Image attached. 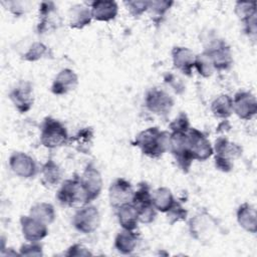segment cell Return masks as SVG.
<instances>
[{
  "instance_id": "cell-7",
  "label": "cell",
  "mask_w": 257,
  "mask_h": 257,
  "mask_svg": "<svg viewBox=\"0 0 257 257\" xmlns=\"http://www.w3.org/2000/svg\"><path fill=\"white\" fill-rule=\"evenodd\" d=\"M217 227L216 220L206 211L197 214L189 221L191 236L198 241H208Z\"/></svg>"
},
{
  "instance_id": "cell-25",
  "label": "cell",
  "mask_w": 257,
  "mask_h": 257,
  "mask_svg": "<svg viewBox=\"0 0 257 257\" xmlns=\"http://www.w3.org/2000/svg\"><path fill=\"white\" fill-rule=\"evenodd\" d=\"M68 18H69V26L71 28L82 29L86 25H89V23L91 22L92 16H91V11L87 7L77 4L72 6L69 9Z\"/></svg>"
},
{
  "instance_id": "cell-9",
  "label": "cell",
  "mask_w": 257,
  "mask_h": 257,
  "mask_svg": "<svg viewBox=\"0 0 257 257\" xmlns=\"http://www.w3.org/2000/svg\"><path fill=\"white\" fill-rule=\"evenodd\" d=\"M145 103L146 107L153 113L166 115L171 111L174 105V100L166 91L159 88H152L146 95Z\"/></svg>"
},
{
  "instance_id": "cell-5",
  "label": "cell",
  "mask_w": 257,
  "mask_h": 257,
  "mask_svg": "<svg viewBox=\"0 0 257 257\" xmlns=\"http://www.w3.org/2000/svg\"><path fill=\"white\" fill-rule=\"evenodd\" d=\"M132 204L138 211L139 221L141 223L150 224L155 220L157 210L153 205L152 193L147 183L139 184V189L134 193Z\"/></svg>"
},
{
  "instance_id": "cell-40",
  "label": "cell",
  "mask_w": 257,
  "mask_h": 257,
  "mask_svg": "<svg viewBox=\"0 0 257 257\" xmlns=\"http://www.w3.org/2000/svg\"><path fill=\"white\" fill-rule=\"evenodd\" d=\"M215 166L218 170L228 173L233 169V162L231 160L216 156L215 157Z\"/></svg>"
},
{
  "instance_id": "cell-16",
  "label": "cell",
  "mask_w": 257,
  "mask_h": 257,
  "mask_svg": "<svg viewBox=\"0 0 257 257\" xmlns=\"http://www.w3.org/2000/svg\"><path fill=\"white\" fill-rule=\"evenodd\" d=\"M9 98L19 112L28 111L33 104L31 84L27 81H21L10 91Z\"/></svg>"
},
{
  "instance_id": "cell-37",
  "label": "cell",
  "mask_w": 257,
  "mask_h": 257,
  "mask_svg": "<svg viewBox=\"0 0 257 257\" xmlns=\"http://www.w3.org/2000/svg\"><path fill=\"white\" fill-rule=\"evenodd\" d=\"M130 13L134 16H140L149 9V1H128L124 2Z\"/></svg>"
},
{
  "instance_id": "cell-17",
  "label": "cell",
  "mask_w": 257,
  "mask_h": 257,
  "mask_svg": "<svg viewBox=\"0 0 257 257\" xmlns=\"http://www.w3.org/2000/svg\"><path fill=\"white\" fill-rule=\"evenodd\" d=\"M60 24V18L52 2H42L39 9V23L37 26L38 33H45L56 29Z\"/></svg>"
},
{
  "instance_id": "cell-36",
  "label": "cell",
  "mask_w": 257,
  "mask_h": 257,
  "mask_svg": "<svg viewBox=\"0 0 257 257\" xmlns=\"http://www.w3.org/2000/svg\"><path fill=\"white\" fill-rule=\"evenodd\" d=\"M19 254L21 256H42V246L38 242H29L28 244H23L19 249Z\"/></svg>"
},
{
  "instance_id": "cell-31",
  "label": "cell",
  "mask_w": 257,
  "mask_h": 257,
  "mask_svg": "<svg viewBox=\"0 0 257 257\" xmlns=\"http://www.w3.org/2000/svg\"><path fill=\"white\" fill-rule=\"evenodd\" d=\"M194 67H196L199 74H201L204 77L211 76L215 70L213 61H212L210 55L208 54V52H206V51H204L203 53H201L199 55H196Z\"/></svg>"
},
{
  "instance_id": "cell-38",
  "label": "cell",
  "mask_w": 257,
  "mask_h": 257,
  "mask_svg": "<svg viewBox=\"0 0 257 257\" xmlns=\"http://www.w3.org/2000/svg\"><path fill=\"white\" fill-rule=\"evenodd\" d=\"M172 4H173V2H167V1H153V2H149V9H150L153 13H155V14L161 16V15H163V14L170 8V6H171Z\"/></svg>"
},
{
  "instance_id": "cell-18",
  "label": "cell",
  "mask_w": 257,
  "mask_h": 257,
  "mask_svg": "<svg viewBox=\"0 0 257 257\" xmlns=\"http://www.w3.org/2000/svg\"><path fill=\"white\" fill-rule=\"evenodd\" d=\"M77 83L78 77L76 73L69 68H64L60 70L54 78L51 85V91L56 95H63L74 89Z\"/></svg>"
},
{
  "instance_id": "cell-15",
  "label": "cell",
  "mask_w": 257,
  "mask_h": 257,
  "mask_svg": "<svg viewBox=\"0 0 257 257\" xmlns=\"http://www.w3.org/2000/svg\"><path fill=\"white\" fill-rule=\"evenodd\" d=\"M20 226L23 237L28 242H38L44 239L47 234V225L33 217L21 216Z\"/></svg>"
},
{
  "instance_id": "cell-19",
  "label": "cell",
  "mask_w": 257,
  "mask_h": 257,
  "mask_svg": "<svg viewBox=\"0 0 257 257\" xmlns=\"http://www.w3.org/2000/svg\"><path fill=\"white\" fill-rule=\"evenodd\" d=\"M172 58L175 68H177L186 75L192 74V69L195 65L196 55L191 49L180 46L174 47L172 50Z\"/></svg>"
},
{
  "instance_id": "cell-26",
  "label": "cell",
  "mask_w": 257,
  "mask_h": 257,
  "mask_svg": "<svg viewBox=\"0 0 257 257\" xmlns=\"http://www.w3.org/2000/svg\"><path fill=\"white\" fill-rule=\"evenodd\" d=\"M216 156L233 161L242 155V148L234 143L229 142L226 138H218L214 147Z\"/></svg>"
},
{
  "instance_id": "cell-21",
  "label": "cell",
  "mask_w": 257,
  "mask_h": 257,
  "mask_svg": "<svg viewBox=\"0 0 257 257\" xmlns=\"http://www.w3.org/2000/svg\"><path fill=\"white\" fill-rule=\"evenodd\" d=\"M237 221L239 225L250 233H256V209L253 205L243 203L237 210Z\"/></svg>"
},
{
  "instance_id": "cell-12",
  "label": "cell",
  "mask_w": 257,
  "mask_h": 257,
  "mask_svg": "<svg viewBox=\"0 0 257 257\" xmlns=\"http://www.w3.org/2000/svg\"><path fill=\"white\" fill-rule=\"evenodd\" d=\"M9 167L20 178L29 179L37 174V167L34 160L22 152H15L10 156Z\"/></svg>"
},
{
  "instance_id": "cell-32",
  "label": "cell",
  "mask_w": 257,
  "mask_h": 257,
  "mask_svg": "<svg viewBox=\"0 0 257 257\" xmlns=\"http://www.w3.org/2000/svg\"><path fill=\"white\" fill-rule=\"evenodd\" d=\"M255 2H237L235 6V13L241 21L248 23L252 20H255Z\"/></svg>"
},
{
  "instance_id": "cell-3",
  "label": "cell",
  "mask_w": 257,
  "mask_h": 257,
  "mask_svg": "<svg viewBox=\"0 0 257 257\" xmlns=\"http://www.w3.org/2000/svg\"><path fill=\"white\" fill-rule=\"evenodd\" d=\"M56 199L62 206L73 207L88 204L85 192L80 184L79 177L65 180L56 194Z\"/></svg>"
},
{
  "instance_id": "cell-14",
  "label": "cell",
  "mask_w": 257,
  "mask_h": 257,
  "mask_svg": "<svg viewBox=\"0 0 257 257\" xmlns=\"http://www.w3.org/2000/svg\"><path fill=\"white\" fill-rule=\"evenodd\" d=\"M233 100V112L242 119H250L257 112V101L255 96L248 91H239Z\"/></svg>"
},
{
  "instance_id": "cell-24",
  "label": "cell",
  "mask_w": 257,
  "mask_h": 257,
  "mask_svg": "<svg viewBox=\"0 0 257 257\" xmlns=\"http://www.w3.org/2000/svg\"><path fill=\"white\" fill-rule=\"evenodd\" d=\"M138 244V235L135 231L122 229L114 238L115 249L124 255L132 254Z\"/></svg>"
},
{
  "instance_id": "cell-4",
  "label": "cell",
  "mask_w": 257,
  "mask_h": 257,
  "mask_svg": "<svg viewBox=\"0 0 257 257\" xmlns=\"http://www.w3.org/2000/svg\"><path fill=\"white\" fill-rule=\"evenodd\" d=\"M169 150L173 154L179 168L184 173H188L194 160L189 148L188 132H172L170 135Z\"/></svg>"
},
{
  "instance_id": "cell-8",
  "label": "cell",
  "mask_w": 257,
  "mask_h": 257,
  "mask_svg": "<svg viewBox=\"0 0 257 257\" xmlns=\"http://www.w3.org/2000/svg\"><path fill=\"white\" fill-rule=\"evenodd\" d=\"M80 184L85 192L87 203L96 199L102 189V178L93 164H88L79 177Z\"/></svg>"
},
{
  "instance_id": "cell-2",
  "label": "cell",
  "mask_w": 257,
  "mask_h": 257,
  "mask_svg": "<svg viewBox=\"0 0 257 257\" xmlns=\"http://www.w3.org/2000/svg\"><path fill=\"white\" fill-rule=\"evenodd\" d=\"M40 141L45 148L55 149L67 144L69 137L60 121L48 116L42 122Z\"/></svg>"
},
{
  "instance_id": "cell-11",
  "label": "cell",
  "mask_w": 257,
  "mask_h": 257,
  "mask_svg": "<svg viewBox=\"0 0 257 257\" xmlns=\"http://www.w3.org/2000/svg\"><path fill=\"white\" fill-rule=\"evenodd\" d=\"M134 193L133 186L128 181L122 178L115 179L108 189L109 203L113 208L117 209L124 204L132 203Z\"/></svg>"
},
{
  "instance_id": "cell-35",
  "label": "cell",
  "mask_w": 257,
  "mask_h": 257,
  "mask_svg": "<svg viewBox=\"0 0 257 257\" xmlns=\"http://www.w3.org/2000/svg\"><path fill=\"white\" fill-rule=\"evenodd\" d=\"M190 122L186 115V113H180L171 123L170 128L172 132H180V133H187L190 130Z\"/></svg>"
},
{
  "instance_id": "cell-10",
  "label": "cell",
  "mask_w": 257,
  "mask_h": 257,
  "mask_svg": "<svg viewBox=\"0 0 257 257\" xmlns=\"http://www.w3.org/2000/svg\"><path fill=\"white\" fill-rule=\"evenodd\" d=\"M189 148L194 160L205 161L213 154V148L205 135L197 128L190 127L188 131Z\"/></svg>"
},
{
  "instance_id": "cell-22",
  "label": "cell",
  "mask_w": 257,
  "mask_h": 257,
  "mask_svg": "<svg viewBox=\"0 0 257 257\" xmlns=\"http://www.w3.org/2000/svg\"><path fill=\"white\" fill-rule=\"evenodd\" d=\"M116 216L118 219V223L122 227V229L135 231L138 227L139 215L138 211L132 203L124 204L116 209Z\"/></svg>"
},
{
  "instance_id": "cell-6",
  "label": "cell",
  "mask_w": 257,
  "mask_h": 257,
  "mask_svg": "<svg viewBox=\"0 0 257 257\" xmlns=\"http://www.w3.org/2000/svg\"><path fill=\"white\" fill-rule=\"evenodd\" d=\"M100 223L99 212L92 205H83L74 213L72 218L73 227L82 234L94 232Z\"/></svg>"
},
{
  "instance_id": "cell-1",
  "label": "cell",
  "mask_w": 257,
  "mask_h": 257,
  "mask_svg": "<svg viewBox=\"0 0 257 257\" xmlns=\"http://www.w3.org/2000/svg\"><path fill=\"white\" fill-rule=\"evenodd\" d=\"M170 133L158 127H149L141 132L134 143L142 153L152 159L161 158L170 147Z\"/></svg>"
},
{
  "instance_id": "cell-13",
  "label": "cell",
  "mask_w": 257,
  "mask_h": 257,
  "mask_svg": "<svg viewBox=\"0 0 257 257\" xmlns=\"http://www.w3.org/2000/svg\"><path fill=\"white\" fill-rule=\"evenodd\" d=\"M205 51L210 55L214 68L217 70L228 69L233 63L231 49L223 40L213 41Z\"/></svg>"
},
{
  "instance_id": "cell-39",
  "label": "cell",
  "mask_w": 257,
  "mask_h": 257,
  "mask_svg": "<svg viewBox=\"0 0 257 257\" xmlns=\"http://www.w3.org/2000/svg\"><path fill=\"white\" fill-rule=\"evenodd\" d=\"M65 255L66 256H88V255H92V253L81 244H73L67 249Z\"/></svg>"
},
{
  "instance_id": "cell-33",
  "label": "cell",
  "mask_w": 257,
  "mask_h": 257,
  "mask_svg": "<svg viewBox=\"0 0 257 257\" xmlns=\"http://www.w3.org/2000/svg\"><path fill=\"white\" fill-rule=\"evenodd\" d=\"M48 53L47 47L41 42H33L24 52L23 58L27 61H37Z\"/></svg>"
},
{
  "instance_id": "cell-30",
  "label": "cell",
  "mask_w": 257,
  "mask_h": 257,
  "mask_svg": "<svg viewBox=\"0 0 257 257\" xmlns=\"http://www.w3.org/2000/svg\"><path fill=\"white\" fill-rule=\"evenodd\" d=\"M213 114L219 118L229 117L233 112V100L227 94L219 95L211 104Z\"/></svg>"
},
{
  "instance_id": "cell-28",
  "label": "cell",
  "mask_w": 257,
  "mask_h": 257,
  "mask_svg": "<svg viewBox=\"0 0 257 257\" xmlns=\"http://www.w3.org/2000/svg\"><path fill=\"white\" fill-rule=\"evenodd\" d=\"M152 200L156 210L163 213H166L175 202L171 190L166 187L156 189L152 193Z\"/></svg>"
},
{
  "instance_id": "cell-23",
  "label": "cell",
  "mask_w": 257,
  "mask_h": 257,
  "mask_svg": "<svg viewBox=\"0 0 257 257\" xmlns=\"http://www.w3.org/2000/svg\"><path fill=\"white\" fill-rule=\"evenodd\" d=\"M62 178V171L60 167L52 160L48 159L41 169V183L47 188L57 186Z\"/></svg>"
},
{
  "instance_id": "cell-34",
  "label": "cell",
  "mask_w": 257,
  "mask_h": 257,
  "mask_svg": "<svg viewBox=\"0 0 257 257\" xmlns=\"http://www.w3.org/2000/svg\"><path fill=\"white\" fill-rule=\"evenodd\" d=\"M166 213H167V220L171 225L175 224L176 222L186 220L188 215L187 210L178 201H175L172 207Z\"/></svg>"
},
{
  "instance_id": "cell-20",
  "label": "cell",
  "mask_w": 257,
  "mask_h": 257,
  "mask_svg": "<svg viewBox=\"0 0 257 257\" xmlns=\"http://www.w3.org/2000/svg\"><path fill=\"white\" fill-rule=\"evenodd\" d=\"M117 5L114 1H94L91 3V16L96 21H110L117 14Z\"/></svg>"
},
{
  "instance_id": "cell-27",
  "label": "cell",
  "mask_w": 257,
  "mask_h": 257,
  "mask_svg": "<svg viewBox=\"0 0 257 257\" xmlns=\"http://www.w3.org/2000/svg\"><path fill=\"white\" fill-rule=\"evenodd\" d=\"M68 143L82 154H89L93 144V131L91 127H84L80 130L73 138L69 139Z\"/></svg>"
},
{
  "instance_id": "cell-29",
  "label": "cell",
  "mask_w": 257,
  "mask_h": 257,
  "mask_svg": "<svg viewBox=\"0 0 257 257\" xmlns=\"http://www.w3.org/2000/svg\"><path fill=\"white\" fill-rule=\"evenodd\" d=\"M29 215L31 217L45 223L46 225L51 224L55 219V211H54L53 206L51 204L45 203V202H40V203L34 204L30 208Z\"/></svg>"
}]
</instances>
